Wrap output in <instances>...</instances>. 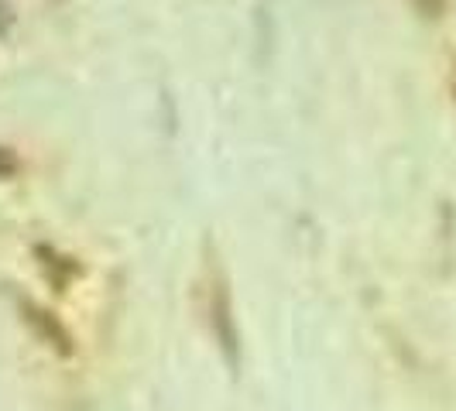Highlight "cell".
<instances>
[{"instance_id":"obj_4","label":"cell","mask_w":456,"mask_h":411,"mask_svg":"<svg viewBox=\"0 0 456 411\" xmlns=\"http://www.w3.org/2000/svg\"><path fill=\"white\" fill-rule=\"evenodd\" d=\"M426 18H439L443 11H446V0H411Z\"/></svg>"},{"instance_id":"obj_1","label":"cell","mask_w":456,"mask_h":411,"mask_svg":"<svg viewBox=\"0 0 456 411\" xmlns=\"http://www.w3.org/2000/svg\"><path fill=\"white\" fill-rule=\"evenodd\" d=\"M213 329H216V340L224 342L227 350V360L233 364L237 360V326H233V316H230V292L227 281H213Z\"/></svg>"},{"instance_id":"obj_3","label":"cell","mask_w":456,"mask_h":411,"mask_svg":"<svg viewBox=\"0 0 456 411\" xmlns=\"http://www.w3.org/2000/svg\"><path fill=\"white\" fill-rule=\"evenodd\" d=\"M11 31H14V7L0 0V38H11Z\"/></svg>"},{"instance_id":"obj_2","label":"cell","mask_w":456,"mask_h":411,"mask_svg":"<svg viewBox=\"0 0 456 411\" xmlns=\"http://www.w3.org/2000/svg\"><path fill=\"white\" fill-rule=\"evenodd\" d=\"M18 168H21L18 155H14L11 148H0V179H11V175H18Z\"/></svg>"},{"instance_id":"obj_5","label":"cell","mask_w":456,"mask_h":411,"mask_svg":"<svg viewBox=\"0 0 456 411\" xmlns=\"http://www.w3.org/2000/svg\"><path fill=\"white\" fill-rule=\"evenodd\" d=\"M453 93H456V59H453Z\"/></svg>"}]
</instances>
